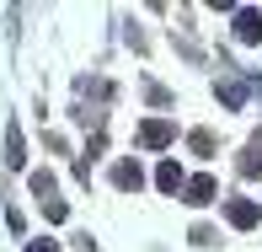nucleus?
Masks as SVG:
<instances>
[{
	"label": "nucleus",
	"mask_w": 262,
	"mask_h": 252,
	"mask_svg": "<svg viewBox=\"0 0 262 252\" xmlns=\"http://www.w3.org/2000/svg\"><path fill=\"white\" fill-rule=\"evenodd\" d=\"M225 220H230L235 231H252V225L262 220V209H257L252 199H230V204H225Z\"/></svg>",
	"instance_id": "1"
},
{
	"label": "nucleus",
	"mask_w": 262,
	"mask_h": 252,
	"mask_svg": "<svg viewBox=\"0 0 262 252\" xmlns=\"http://www.w3.org/2000/svg\"><path fill=\"white\" fill-rule=\"evenodd\" d=\"M177 140V129L166 124V118H150L145 129H139V145H150V150H161V145H171Z\"/></svg>",
	"instance_id": "2"
},
{
	"label": "nucleus",
	"mask_w": 262,
	"mask_h": 252,
	"mask_svg": "<svg viewBox=\"0 0 262 252\" xmlns=\"http://www.w3.org/2000/svg\"><path fill=\"white\" fill-rule=\"evenodd\" d=\"M235 38H241V43L262 38V11H235Z\"/></svg>",
	"instance_id": "3"
},
{
	"label": "nucleus",
	"mask_w": 262,
	"mask_h": 252,
	"mask_svg": "<svg viewBox=\"0 0 262 252\" xmlns=\"http://www.w3.org/2000/svg\"><path fill=\"white\" fill-rule=\"evenodd\" d=\"M113 183L123 188V193H128V188H139V183H145V172H139V161H118V166H113Z\"/></svg>",
	"instance_id": "4"
},
{
	"label": "nucleus",
	"mask_w": 262,
	"mask_h": 252,
	"mask_svg": "<svg viewBox=\"0 0 262 252\" xmlns=\"http://www.w3.org/2000/svg\"><path fill=\"white\" fill-rule=\"evenodd\" d=\"M182 193H187V204H209L214 199V177H193V183H182Z\"/></svg>",
	"instance_id": "5"
},
{
	"label": "nucleus",
	"mask_w": 262,
	"mask_h": 252,
	"mask_svg": "<svg viewBox=\"0 0 262 252\" xmlns=\"http://www.w3.org/2000/svg\"><path fill=\"white\" fill-rule=\"evenodd\" d=\"M27 156H21V129L16 124H6V166H21Z\"/></svg>",
	"instance_id": "6"
},
{
	"label": "nucleus",
	"mask_w": 262,
	"mask_h": 252,
	"mask_svg": "<svg viewBox=\"0 0 262 252\" xmlns=\"http://www.w3.org/2000/svg\"><path fill=\"white\" fill-rule=\"evenodd\" d=\"M156 183L166 188V193H177V188H182V166H177V161H161V172H156Z\"/></svg>",
	"instance_id": "7"
},
{
	"label": "nucleus",
	"mask_w": 262,
	"mask_h": 252,
	"mask_svg": "<svg viewBox=\"0 0 262 252\" xmlns=\"http://www.w3.org/2000/svg\"><path fill=\"white\" fill-rule=\"evenodd\" d=\"M32 193H38L43 204H54V177L49 172H32Z\"/></svg>",
	"instance_id": "8"
},
{
	"label": "nucleus",
	"mask_w": 262,
	"mask_h": 252,
	"mask_svg": "<svg viewBox=\"0 0 262 252\" xmlns=\"http://www.w3.org/2000/svg\"><path fill=\"white\" fill-rule=\"evenodd\" d=\"M241 172H246V177H257V172H262V140H252V150H246Z\"/></svg>",
	"instance_id": "9"
},
{
	"label": "nucleus",
	"mask_w": 262,
	"mask_h": 252,
	"mask_svg": "<svg viewBox=\"0 0 262 252\" xmlns=\"http://www.w3.org/2000/svg\"><path fill=\"white\" fill-rule=\"evenodd\" d=\"M27 252H59L54 242H27Z\"/></svg>",
	"instance_id": "10"
}]
</instances>
